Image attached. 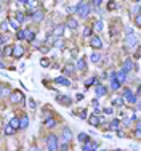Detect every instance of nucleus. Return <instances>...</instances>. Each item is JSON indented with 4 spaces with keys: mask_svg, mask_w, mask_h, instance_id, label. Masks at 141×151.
<instances>
[{
    "mask_svg": "<svg viewBox=\"0 0 141 151\" xmlns=\"http://www.w3.org/2000/svg\"><path fill=\"white\" fill-rule=\"evenodd\" d=\"M47 148H48V151H58V148H60V142H58L56 135L50 133V135L47 137Z\"/></svg>",
    "mask_w": 141,
    "mask_h": 151,
    "instance_id": "nucleus-2",
    "label": "nucleus"
},
{
    "mask_svg": "<svg viewBox=\"0 0 141 151\" xmlns=\"http://www.w3.org/2000/svg\"><path fill=\"white\" fill-rule=\"evenodd\" d=\"M18 3H21V5H26V3H27V0H18Z\"/></svg>",
    "mask_w": 141,
    "mask_h": 151,
    "instance_id": "nucleus-49",
    "label": "nucleus"
},
{
    "mask_svg": "<svg viewBox=\"0 0 141 151\" xmlns=\"http://www.w3.org/2000/svg\"><path fill=\"white\" fill-rule=\"evenodd\" d=\"M96 148H98V145H96L95 142H85L84 143V151H96Z\"/></svg>",
    "mask_w": 141,
    "mask_h": 151,
    "instance_id": "nucleus-12",
    "label": "nucleus"
},
{
    "mask_svg": "<svg viewBox=\"0 0 141 151\" xmlns=\"http://www.w3.org/2000/svg\"><path fill=\"white\" fill-rule=\"evenodd\" d=\"M133 69H136V64L133 63L132 58H127L125 63H123V66H122V71H125V73L128 74V73H132Z\"/></svg>",
    "mask_w": 141,
    "mask_h": 151,
    "instance_id": "nucleus-5",
    "label": "nucleus"
},
{
    "mask_svg": "<svg viewBox=\"0 0 141 151\" xmlns=\"http://www.w3.org/2000/svg\"><path fill=\"white\" fill-rule=\"evenodd\" d=\"M63 31H64V26L63 24H58L53 29V37H61V36H63Z\"/></svg>",
    "mask_w": 141,
    "mask_h": 151,
    "instance_id": "nucleus-19",
    "label": "nucleus"
},
{
    "mask_svg": "<svg viewBox=\"0 0 141 151\" xmlns=\"http://www.w3.org/2000/svg\"><path fill=\"white\" fill-rule=\"evenodd\" d=\"M29 151H40V148H37V146H30Z\"/></svg>",
    "mask_w": 141,
    "mask_h": 151,
    "instance_id": "nucleus-47",
    "label": "nucleus"
},
{
    "mask_svg": "<svg viewBox=\"0 0 141 151\" xmlns=\"http://www.w3.org/2000/svg\"><path fill=\"white\" fill-rule=\"evenodd\" d=\"M136 43H138V40H136V36H133V34H127L125 37V47L127 48H133V47H136Z\"/></svg>",
    "mask_w": 141,
    "mask_h": 151,
    "instance_id": "nucleus-6",
    "label": "nucleus"
},
{
    "mask_svg": "<svg viewBox=\"0 0 141 151\" xmlns=\"http://www.w3.org/2000/svg\"><path fill=\"white\" fill-rule=\"evenodd\" d=\"M29 106H30V109H35L37 108V105H35V101H34V100H29Z\"/></svg>",
    "mask_w": 141,
    "mask_h": 151,
    "instance_id": "nucleus-43",
    "label": "nucleus"
},
{
    "mask_svg": "<svg viewBox=\"0 0 141 151\" xmlns=\"http://www.w3.org/2000/svg\"><path fill=\"white\" fill-rule=\"evenodd\" d=\"M88 124H90V125H93V127H98L99 124H101V121H99V118H98V116H91V118H88Z\"/></svg>",
    "mask_w": 141,
    "mask_h": 151,
    "instance_id": "nucleus-20",
    "label": "nucleus"
},
{
    "mask_svg": "<svg viewBox=\"0 0 141 151\" xmlns=\"http://www.w3.org/2000/svg\"><path fill=\"white\" fill-rule=\"evenodd\" d=\"M112 105H114V106H122L123 105V100L120 97H115L114 100H112Z\"/></svg>",
    "mask_w": 141,
    "mask_h": 151,
    "instance_id": "nucleus-30",
    "label": "nucleus"
},
{
    "mask_svg": "<svg viewBox=\"0 0 141 151\" xmlns=\"http://www.w3.org/2000/svg\"><path fill=\"white\" fill-rule=\"evenodd\" d=\"M55 84H60V85H71V80L67 77H63V76H60V77L55 79Z\"/></svg>",
    "mask_w": 141,
    "mask_h": 151,
    "instance_id": "nucleus-16",
    "label": "nucleus"
},
{
    "mask_svg": "<svg viewBox=\"0 0 141 151\" xmlns=\"http://www.w3.org/2000/svg\"><path fill=\"white\" fill-rule=\"evenodd\" d=\"M61 138H63V142H67V143L72 140V132H71L69 127H63V130H61Z\"/></svg>",
    "mask_w": 141,
    "mask_h": 151,
    "instance_id": "nucleus-7",
    "label": "nucleus"
},
{
    "mask_svg": "<svg viewBox=\"0 0 141 151\" xmlns=\"http://www.w3.org/2000/svg\"><path fill=\"white\" fill-rule=\"evenodd\" d=\"M93 84H96V77H90V79L85 80V85H87V87H90V85H93Z\"/></svg>",
    "mask_w": 141,
    "mask_h": 151,
    "instance_id": "nucleus-33",
    "label": "nucleus"
},
{
    "mask_svg": "<svg viewBox=\"0 0 141 151\" xmlns=\"http://www.w3.org/2000/svg\"><path fill=\"white\" fill-rule=\"evenodd\" d=\"M27 125H29V118H27V114H24L19 119V129H27Z\"/></svg>",
    "mask_w": 141,
    "mask_h": 151,
    "instance_id": "nucleus-18",
    "label": "nucleus"
},
{
    "mask_svg": "<svg viewBox=\"0 0 141 151\" xmlns=\"http://www.w3.org/2000/svg\"><path fill=\"white\" fill-rule=\"evenodd\" d=\"M13 133H15V129L10 127V125H6L5 127V135H13Z\"/></svg>",
    "mask_w": 141,
    "mask_h": 151,
    "instance_id": "nucleus-34",
    "label": "nucleus"
},
{
    "mask_svg": "<svg viewBox=\"0 0 141 151\" xmlns=\"http://www.w3.org/2000/svg\"><path fill=\"white\" fill-rule=\"evenodd\" d=\"M10 101L11 103H23L24 101V95L19 90H15L10 93Z\"/></svg>",
    "mask_w": 141,
    "mask_h": 151,
    "instance_id": "nucleus-4",
    "label": "nucleus"
},
{
    "mask_svg": "<svg viewBox=\"0 0 141 151\" xmlns=\"http://www.w3.org/2000/svg\"><path fill=\"white\" fill-rule=\"evenodd\" d=\"M135 137H136V138H140V137H141V132H140V129H136V130H135Z\"/></svg>",
    "mask_w": 141,
    "mask_h": 151,
    "instance_id": "nucleus-46",
    "label": "nucleus"
},
{
    "mask_svg": "<svg viewBox=\"0 0 141 151\" xmlns=\"http://www.w3.org/2000/svg\"><path fill=\"white\" fill-rule=\"evenodd\" d=\"M0 68H5V64H3V63H0Z\"/></svg>",
    "mask_w": 141,
    "mask_h": 151,
    "instance_id": "nucleus-52",
    "label": "nucleus"
},
{
    "mask_svg": "<svg viewBox=\"0 0 141 151\" xmlns=\"http://www.w3.org/2000/svg\"><path fill=\"white\" fill-rule=\"evenodd\" d=\"M80 119H87V111H85V109L80 113Z\"/></svg>",
    "mask_w": 141,
    "mask_h": 151,
    "instance_id": "nucleus-45",
    "label": "nucleus"
},
{
    "mask_svg": "<svg viewBox=\"0 0 141 151\" xmlns=\"http://www.w3.org/2000/svg\"><path fill=\"white\" fill-rule=\"evenodd\" d=\"M6 43V36H0V45Z\"/></svg>",
    "mask_w": 141,
    "mask_h": 151,
    "instance_id": "nucleus-44",
    "label": "nucleus"
},
{
    "mask_svg": "<svg viewBox=\"0 0 141 151\" xmlns=\"http://www.w3.org/2000/svg\"><path fill=\"white\" fill-rule=\"evenodd\" d=\"M122 100H125L127 103H130V105H138V101H140V98L136 97L135 93H133L130 88H127L125 90V93H123V98Z\"/></svg>",
    "mask_w": 141,
    "mask_h": 151,
    "instance_id": "nucleus-3",
    "label": "nucleus"
},
{
    "mask_svg": "<svg viewBox=\"0 0 141 151\" xmlns=\"http://www.w3.org/2000/svg\"><path fill=\"white\" fill-rule=\"evenodd\" d=\"M34 39H35V32L34 31H26V39L27 42H34Z\"/></svg>",
    "mask_w": 141,
    "mask_h": 151,
    "instance_id": "nucleus-23",
    "label": "nucleus"
},
{
    "mask_svg": "<svg viewBox=\"0 0 141 151\" xmlns=\"http://www.w3.org/2000/svg\"><path fill=\"white\" fill-rule=\"evenodd\" d=\"M101 151H106V150H101Z\"/></svg>",
    "mask_w": 141,
    "mask_h": 151,
    "instance_id": "nucleus-55",
    "label": "nucleus"
},
{
    "mask_svg": "<svg viewBox=\"0 0 141 151\" xmlns=\"http://www.w3.org/2000/svg\"><path fill=\"white\" fill-rule=\"evenodd\" d=\"M32 21L34 23H42L43 21V18H45V15H43V11H40V10H35V11L32 13Z\"/></svg>",
    "mask_w": 141,
    "mask_h": 151,
    "instance_id": "nucleus-9",
    "label": "nucleus"
},
{
    "mask_svg": "<svg viewBox=\"0 0 141 151\" xmlns=\"http://www.w3.org/2000/svg\"><path fill=\"white\" fill-rule=\"evenodd\" d=\"M2 31H6V23H2Z\"/></svg>",
    "mask_w": 141,
    "mask_h": 151,
    "instance_id": "nucleus-50",
    "label": "nucleus"
},
{
    "mask_svg": "<svg viewBox=\"0 0 141 151\" xmlns=\"http://www.w3.org/2000/svg\"><path fill=\"white\" fill-rule=\"evenodd\" d=\"M39 0H27V3H26V5H27V10H30V11H35V10H37V6H39Z\"/></svg>",
    "mask_w": 141,
    "mask_h": 151,
    "instance_id": "nucleus-15",
    "label": "nucleus"
},
{
    "mask_svg": "<svg viewBox=\"0 0 141 151\" xmlns=\"http://www.w3.org/2000/svg\"><path fill=\"white\" fill-rule=\"evenodd\" d=\"M56 101L60 103V105H63V106H71L72 105V100H71L69 97H64V95H58Z\"/></svg>",
    "mask_w": 141,
    "mask_h": 151,
    "instance_id": "nucleus-10",
    "label": "nucleus"
},
{
    "mask_svg": "<svg viewBox=\"0 0 141 151\" xmlns=\"http://www.w3.org/2000/svg\"><path fill=\"white\" fill-rule=\"evenodd\" d=\"M24 18H26V16H24L23 11H16V21L18 23H24Z\"/></svg>",
    "mask_w": 141,
    "mask_h": 151,
    "instance_id": "nucleus-29",
    "label": "nucleus"
},
{
    "mask_svg": "<svg viewBox=\"0 0 141 151\" xmlns=\"http://www.w3.org/2000/svg\"><path fill=\"white\" fill-rule=\"evenodd\" d=\"M115 151H123V150H115Z\"/></svg>",
    "mask_w": 141,
    "mask_h": 151,
    "instance_id": "nucleus-54",
    "label": "nucleus"
},
{
    "mask_svg": "<svg viewBox=\"0 0 141 151\" xmlns=\"http://www.w3.org/2000/svg\"><path fill=\"white\" fill-rule=\"evenodd\" d=\"M101 3V0H95V5H99Z\"/></svg>",
    "mask_w": 141,
    "mask_h": 151,
    "instance_id": "nucleus-51",
    "label": "nucleus"
},
{
    "mask_svg": "<svg viewBox=\"0 0 141 151\" xmlns=\"http://www.w3.org/2000/svg\"><path fill=\"white\" fill-rule=\"evenodd\" d=\"M90 61L91 63H99V61H101V55L99 53H91L90 55Z\"/></svg>",
    "mask_w": 141,
    "mask_h": 151,
    "instance_id": "nucleus-24",
    "label": "nucleus"
},
{
    "mask_svg": "<svg viewBox=\"0 0 141 151\" xmlns=\"http://www.w3.org/2000/svg\"><path fill=\"white\" fill-rule=\"evenodd\" d=\"M120 85H122V84H119V82L115 80V79H112V80H111V88H112V90H119Z\"/></svg>",
    "mask_w": 141,
    "mask_h": 151,
    "instance_id": "nucleus-28",
    "label": "nucleus"
},
{
    "mask_svg": "<svg viewBox=\"0 0 141 151\" xmlns=\"http://www.w3.org/2000/svg\"><path fill=\"white\" fill-rule=\"evenodd\" d=\"M79 142H80V143H85V142H88V133H85V132L79 133Z\"/></svg>",
    "mask_w": 141,
    "mask_h": 151,
    "instance_id": "nucleus-27",
    "label": "nucleus"
},
{
    "mask_svg": "<svg viewBox=\"0 0 141 151\" xmlns=\"http://www.w3.org/2000/svg\"><path fill=\"white\" fill-rule=\"evenodd\" d=\"M10 27H11V29H15V31H19V23L16 21V19H10Z\"/></svg>",
    "mask_w": 141,
    "mask_h": 151,
    "instance_id": "nucleus-26",
    "label": "nucleus"
},
{
    "mask_svg": "<svg viewBox=\"0 0 141 151\" xmlns=\"http://www.w3.org/2000/svg\"><path fill=\"white\" fill-rule=\"evenodd\" d=\"M104 113H106V114H111L112 109H111V108H104Z\"/></svg>",
    "mask_w": 141,
    "mask_h": 151,
    "instance_id": "nucleus-48",
    "label": "nucleus"
},
{
    "mask_svg": "<svg viewBox=\"0 0 141 151\" xmlns=\"http://www.w3.org/2000/svg\"><path fill=\"white\" fill-rule=\"evenodd\" d=\"M40 64H42L43 68H48V66H50V60H47V58H43V60H40Z\"/></svg>",
    "mask_w": 141,
    "mask_h": 151,
    "instance_id": "nucleus-38",
    "label": "nucleus"
},
{
    "mask_svg": "<svg viewBox=\"0 0 141 151\" xmlns=\"http://www.w3.org/2000/svg\"><path fill=\"white\" fill-rule=\"evenodd\" d=\"M95 31H103V21H96L95 23Z\"/></svg>",
    "mask_w": 141,
    "mask_h": 151,
    "instance_id": "nucleus-37",
    "label": "nucleus"
},
{
    "mask_svg": "<svg viewBox=\"0 0 141 151\" xmlns=\"http://www.w3.org/2000/svg\"><path fill=\"white\" fill-rule=\"evenodd\" d=\"M45 125L51 129V127H55V125H56V121H55V119H47V121H45Z\"/></svg>",
    "mask_w": 141,
    "mask_h": 151,
    "instance_id": "nucleus-32",
    "label": "nucleus"
},
{
    "mask_svg": "<svg viewBox=\"0 0 141 151\" xmlns=\"http://www.w3.org/2000/svg\"><path fill=\"white\" fill-rule=\"evenodd\" d=\"M13 53V47H5L2 51V55H11Z\"/></svg>",
    "mask_w": 141,
    "mask_h": 151,
    "instance_id": "nucleus-35",
    "label": "nucleus"
},
{
    "mask_svg": "<svg viewBox=\"0 0 141 151\" xmlns=\"http://www.w3.org/2000/svg\"><path fill=\"white\" fill-rule=\"evenodd\" d=\"M77 68H79L80 71H85V69H87V63H85L84 58H80V60L77 61Z\"/></svg>",
    "mask_w": 141,
    "mask_h": 151,
    "instance_id": "nucleus-25",
    "label": "nucleus"
},
{
    "mask_svg": "<svg viewBox=\"0 0 141 151\" xmlns=\"http://www.w3.org/2000/svg\"><path fill=\"white\" fill-rule=\"evenodd\" d=\"M13 56H15V58H21L23 56V55H24V48H23V47L21 45H16V47H13Z\"/></svg>",
    "mask_w": 141,
    "mask_h": 151,
    "instance_id": "nucleus-14",
    "label": "nucleus"
},
{
    "mask_svg": "<svg viewBox=\"0 0 141 151\" xmlns=\"http://www.w3.org/2000/svg\"><path fill=\"white\" fill-rule=\"evenodd\" d=\"M135 26H141V18H140V15H135Z\"/></svg>",
    "mask_w": 141,
    "mask_h": 151,
    "instance_id": "nucleus-41",
    "label": "nucleus"
},
{
    "mask_svg": "<svg viewBox=\"0 0 141 151\" xmlns=\"http://www.w3.org/2000/svg\"><path fill=\"white\" fill-rule=\"evenodd\" d=\"M10 127H13L15 130H18L19 129V118H11V121H10Z\"/></svg>",
    "mask_w": 141,
    "mask_h": 151,
    "instance_id": "nucleus-22",
    "label": "nucleus"
},
{
    "mask_svg": "<svg viewBox=\"0 0 141 151\" xmlns=\"http://www.w3.org/2000/svg\"><path fill=\"white\" fill-rule=\"evenodd\" d=\"M115 6H117V5H115V2H114V0H111V2L108 3V10H114Z\"/></svg>",
    "mask_w": 141,
    "mask_h": 151,
    "instance_id": "nucleus-40",
    "label": "nucleus"
},
{
    "mask_svg": "<svg viewBox=\"0 0 141 151\" xmlns=\"http://www.w3.org/2000/svg\"><path fill=\"white\" fill-rule=\"evenodd\" d=\"M95 93L98 95V97H106V95H108V88H106L104 85H96Z\"/></svg>",
    "mask_w": 141,
    "mask_h": 151,
    "instance_id": "nucleus-11",
    "label": "nucleus"
},
{
    "mask_svg": "<svg viewBox=\"0 0 141 151\" xmlns=\"http://www.w3.org/2000/svg\"><path fill=\"white\" fill-rule=\"evenodd\" d=\"M119 129H120V121L119 119H114V121L109 124V130H114L115 132V130H119Z\"/></svg>",
    "mask_w": 141,
    "mask_h": 151,
    "instance_id": "nucleus-21",
    "label": "nucleus"
},
{
    "mask_svg": "<svg viewBox=\"0 0 141 151\" xmlns=\"http://www.w3.org/2000/svg\"><path fill=\"white\" fill-rule=\"evenodd\" d=\"M58 151H69V145H67V142H64V145H61Z\"/></svg>",
    "mask_w": 141,
    "mask_h": 151,
    "instance_id": "nucleus-36",
    "label": "nucleus"
},
{
    "mask_svg": "<svg viewBox=\"0 0 141 151\" xmlns=\"http://www.w3.org/2000/svg\"><path fill=\"white\" fill-rule=\"evenodd\" d=\"M90 32H91V29H90V27H85V29H84V36H85V37H88V36H90Z\"/></svg>",
    "mask_w": 141,
    "mask_h": 151,
    "instance_id": "nucleus-42",
    "label": "nucleus"
},
{
    "mask_svg": "<svg viewBox=\"0 0 141 151\" xmlns=\"http://www.w3.org/2000/svg\"><path fill=\"white\" fill-rule=\"evenodd\" d=\"M16 39H18V40H24V39H26V31H18Z\"/></svg>",
    "mask_w": 141,
    "mask_h": 151,
    "instance_id": "nucleus-31",
    "label": "nucleus"
},
{
    "mask_svg": "<svg viewBox=\"0 0 141 151\" xmlns=\"http://www.w3.org/2000/svg\"><path fill=\"white\" fill-rule=\"evenodd\" d=\"M135 2H136V3H140V0H135Z\"/></svg>",
    "mask_w": 141,
    "mask_h": 151,
    "instance_id": "nucleus-53",
    "label": "nucleus"
},
{
    "mask_svg": "<svg viewBox=\"0 0 141 151\" xmlns=\"http://www.w3.org/2000/svg\"><path fill=\"white\" fill-rule=\"evenodd\" d=\"M72 71H74V69H72V66H66V68H64V74H66V76L72 74Z\"/></svg>",
    "mask_w": 141,
    "mask_h": 151,
    "instance_id": "nucleus-39",
    "label": "nucleus"
},
{
    "mask_svg": "<svg viewBox=\"0 0 141 151\" xmlns=\"http://www.w3.org/2000/svg\"><path fill=\"white\" fill-rule=\"evenodd\" d=\"M90 3H85V2H80L77 6H75V13L79 15V18H87L88 13H90Z\"/></svg>",
    "mask_w": 141,
    "mask_h": 151,
    "instance_id": "nucleus-1",
    "label": "nucleus"
},
{
    "mask_svg": "<svg viewBox=\"0 0 141 151\" xmlns=\"http://www.w3.org/2000/svg\"><path fill=\"white\" fill-rule=\"evenodd\" d=\"M115 80H117L119 84H123V82L127 80V73H125V71L120 69L119 73H115Z\"/></svg>",
    "mask_w": 141,
    "mask_h": 151,
    "instance_id": "nucleus-13",
    "label": "nucleus"
},
{
    "mask_svg": "<svg viewBox=\"0 0 141 151\" xmlns=\"http://www.w3.org/2000/svg\"><path fill=\"white\" fill-rule=\"evenodd\" d=\"M66 24H67V27L69 29H77V26H79V23H77V19L75 18H67V21H66Z\"/></svg>",
    "mask_w": 141,
    "mask_h": 151,
    "instance_id": "nucleus-17",
    "label": "nucleus"
},
{
    "mask_svg": "<svg viewBox=\"0 0 141 151\" xmlns=\"http://www.w3.org/2000/svg\"><path fill=\"white\" fill-rule=\"evenodd\" d=\"M90 45H91V48H96V50H99L103 47V40H101V37H98V36H93L90 39Z\"/></svg>",
    "mask_w": 141,
    "mask_h": 151,
    "instance_id": "nucleus-8",
    "label": "nucleus"
}]
</instances>
